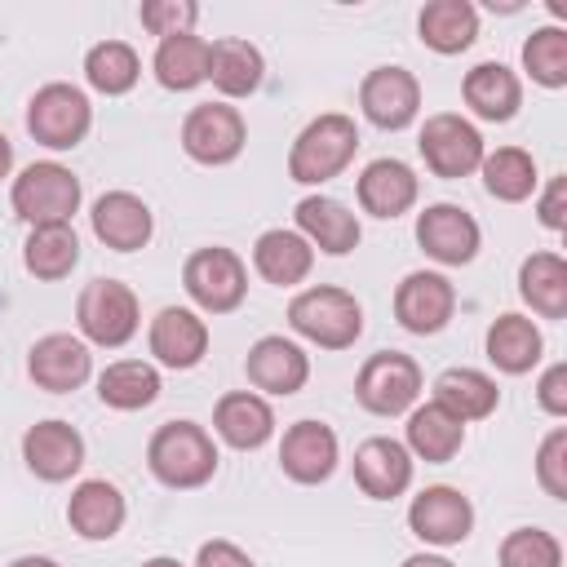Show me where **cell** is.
Wrapping results in <instances>:
<instances>
[{
    "label": "cell",
    "mask_w": 567,
    "mask_h": 567,
    "mask_svg": "<svg viewBox=\"0 0 567 567\" xmlns=\"http://www.w3.org/2000/svg\"><path fill=\"white\" fill-rule=\"evenodd\" d=\"M146 465L164 487H204L217 474L213 434L195 421H168L151 434Z\"/></svg>",
    "instance_id": "1"
},
{
    "label": "cell",
    "mask_w": 567,
    "mask_h": 567,
    "mask_svg": "<svg viewBox=\"0 0 567 567\" xmlns=\"http://www.w3.org/2000/svg\"><path fill=\"white\" fill-rule=\"evenodd\" d=\"M354 151H359V128H354V120L341 115V111H328V115L310 120V124L297 133V142H292V151H288V177L301 182V186H319V182L337 177V173L354 159Z\"/></svg>",
    "instance_id": "2"
},
{
    "label": "cell",
    "mask_w": 567,
    "mask_h": 567,
    "mask_svg": "<svg viewBox=\"0 0 567 567\" xmlns=\"http://www.w3.org/2000/svg\"><path fill=\"white\" fill-rule=\"evenodd\" d=\"M288 323L323 350H346L363 332V306L354 301V292L319 284V288H306L288 301Z\"/></svg>",
    "instance_id": "3"
},
{
    "label": "cell",
    "mask_w": 567,
    "mask_h": 567,
    "mask_svg": "<svg viewBox=\"0 0 567 567\" xmlns=\"http://www.w3.org/2000/svg\"><path fill=\"white\" fill-rule=\"evenodd\" d=\"M9 199H13V213L27 226H62L80 208V177L66 164L40 159V164H27L13 177V195Z\"/></svg>",
    "instance_id": "4"
},
{
    "label": "cell",
    "mask_w": 567,
    "mask_h": 567,
    "mask_svg": "<svg viewBox=\"0 0 567 567\" xmlns=\"http://www.w3.org/2000/svg\"><path fill=\"white\" fill-rule=\"evenodd\" d=\"M182 284L190 301L208 315H230L248 292V266L230 248H199L182 266Z\"/></svg>",
    "instance_id": "5"
},
{
    "label": "cell",
    "mask_w": 567,
    "mask_h": 567,
    "mask_svg": "<svg viewBox=\"0 0 567 567\" xmlns=\"http://www.w3.org/2000/svg\"><path fill=\"white\" fill-rule=\"evenodd\" d=\"M75 319L93 346L115 350L137 332V292L120 279H93L75 301Z\"/></svg>",
    "instance_id": "6"
},
{
    "label": "cell",
    "mask_w": 567,
    "mask_h": 567,
    "mask_svg": "<svg viewBox=\"0 0 567 567\" xmlns=\"http://www.w3.org/2000/svg\"><path fill=\"white\" fill-rule=\"evenodd\" d=\"M89 124H93V106H89V97L75 84H44L31 97V106H27L31 137L44 142V146H53V151L80 146L84 133H89Z\"/></svg>",
    "instance_id": "7"
},
{
    "label": "cell",
    "mask_w": 567,
    "mask_h": 567,
    "mask_svg": "<svg viewBox=\"0 0 567 567\" xmlns=\"http://www.w3.org/2000/svg\"><path fill=\"white\" fill-rule=\"evenodd\" d=\"M354 394L368 412L377 416H399L416 403L421 394V368L412 354H399V350H381L372 354L363 368H359V381H354Z\"/></svg>",
    "instance_id": "8"
},
{
    "label": "cell",
    "mask_w": 567,
    "mask_h": 567,
    "mask_svg": "<svg viewBox=\"0 0 567 567\" xmlns=\"http://www.w3.org/2000/svg\"><path fill=\"white\" fill-rule=\"evenodd\" d=\"M421 155H425V168L434 177H470L478 164H483V133L461 120V115H430L421 137H416Z\"/></svg>",
    "instance_id": "9"
},
{
    "label": "cell",
    "mask_w": 567,
    "mask_h": 567,
    "mask_svg": "<svg viewBox=\"0 0 567 567\" xmlns=\"http://www.w3.org/2000/svg\"><path fill=\"white\" fill-rule=\"evenodd\" d=\"M248 142L244 115L226 102H199L182 124V146L199 164H230Z\"/></svg>",
    "instance_id": "10"
},
{
    "label": "cell",
    "mask_w": 567,
    "mask_h": 567,
    "mask_svg": "<svg viewBox=\"0 0 567 567\" xmlns=\"http://www.w3.org/2000/svg\"><path fill=\"white\" fill-rule=\"evenodd\" d=\"M359 106L377 128H408L421 111V84L403 66H377L359 84Z\"/></svg>",
    "instance_id": "11"
},
{
    "label": "cell",
    "mask_w": 567,
    "mask_h": 567,
    "mask_svg": "<svg viewBox=\"0 0 567 567\" xmlns=\"http://www.w3.org/2000/svg\"><path fill=\"white\" fill-rule=\"evenodd\" d=\"M408 527L425 545H461L474 527V505L456 487H425L408 505Z\"/></svg>",
    "instance_id": "12"
},
{
    "label": "cell",
    "mask_w": 567,
    "mask_h": 567,
    "mask_svg": "<svg viewBox=\"0 0 567 567\" xmlns=\"http://www.w3.org/2000/svg\"><path fill=\"white\" fill-rule=\"evenodd\" d=\"M456 310V288L439 275V270H412L399 288H394V315L408 332L430 337L439 332Z\"/></svg>",
    "instance_id": "13"
},
{
    "label": "cell",
    "mask_w": 567,
    "mask_h": 567,
    "mask_svg": "<svg viewBox=\"0 0 567 567\" xmlns=\"http://www.w3.org/2000/svg\"><path fill=\"white\" fill-rule=\"evenodd\" d=\"M27 372L40 390L49 394H66V390H80L93 372V354L80 337L71 332H49L31 346V359H27Z\"/></svg>",
    "instance_id": "14"
},
{
    "label": "cell",
    "mask_w": 567,
    "mask_h": 567,
    "mask_svg": "<svg viewBox=\"0 0 567 567\" xmlns=\"http://www.w3.org/2000/svg\"><path fill=\"white\" fill-rule=\"evenodd\" d=\"M22 461L35 478L44 483H62L84 465V439L75 425L66 421H35L22 434Z\"/></svg>",
    "instance_id": "15"
},
{
    "label": "cell",
    "mask_w": 567,
    "mask_h": 567,
    "mask_svg": "<svg viewBox=\"0 0 567 567\" xmlns=\"http://www.w3.org/2000/svg\"><path fill=\"white\" fill-rule=\"evenodd\" d=\"M416 244L443 266H465L478 252V221L456 204H430L416 217Z\"/></svg>",
    "instance_id": "16"
},
{
    "label": "cell",
    "mask_w": 567,
    "mask_h": 567,
    "mask_svg": "<svg viewBox=\"0 0 567 567\" xmlns=\"http://www.w3.org/2000/svg\"><path fill=\"white\" fill-rule=\"evenodd\" d=\"M354 483L363 487V496L372 501H390L399 492H408L412 483V452L399 439H363L354 452Z\"/></svg>",
    "instance_id": "17"
},
{
    "label": "cell",
    "mask_w": 567,
    "mask_h": 567,
    "mask_svg": "<svg viewBox=\"0 0 567 567\" xmlns=\"http://www.w3.org/2000/svg\"><path fill=\"white\" fill-rule=\"evenodd\" d=\"M93 235L115 248V252H133V248H146L151 230H155V217L146 208V199H137L133 190H106L97 204H93Z\"/></svg>",
    "instance_id": "18"
},
{
    "label": "cell",
    "mask_w": 567,
    "mask_h": 567,
    "mask_svg": "<svg viewBox=\"0 0 567 567\" xmlns=\"http://www.w3.org/2000/svg\"><path fill=\"white\" fill-rule=\"evenodd\" d=\"M244 372H248V381H252L257 390H266V394H297V390L306 385V377H310V359H306V350H301L297 341H288V337H261V341L248 350Z\"/></svg>",
    "instance_id": "19"
},
{
    "label": "cell",
    "mask_w": 567,
    "mask_h": 567,
    "mask_svg": "<svg viewBox=\"0 0 567 567\" xmlns=\"http://www.w3.org/2000/svg\"><path fill=\"white\" fill-rule=\"evenodd\" d=\"M208 350V323L186 306H164L151 319V354L164 368H195Z\"/></svg>",
    "instance_id": "20"
},
{
    "label": "cell",
    "mask_w": 567,
    "mask_h": 567,
    "mask_svg": "<svg viewBox=\"0 0 567 567\" xmlns=\"http://www.w3.org/2000/svg\"><path fill=\"white\" fill-rule=\"evenodd\" d=\"M279 465L297 483H323L337 470V434L323 421L288 425V434L279 443Z\"/></svg>",
    "instance_id": "21"
},
{
    "label": "cell",
    "mask_w": 567,
    "mask_h": 567,
    "mask_svg": "<svg viewBox=\"0 0 567 567\" xmlns=\"http://www.w3.org/2000/svg\"><path fill=\"white\" fill-rule=\"evenodd\" d=\"M124 514H128V505H124L120 487L106 478H84L66 501V523L84 540H111L124 527Z\"/></svg>",
    "instance_id": "22"
},
{
    "label": "cell",
    "mask_w": 567,
    "mask_h": 567,
    "mask_svg": "<svg viewBox=\"0 0 567 567\" xmlns=\"http://www.w3.org/2000/svg\"><path fill=\"white\" fill-rule=\"evenodd\" d=\"M297 235L310 248H323V252L341 257V252H350L359 244L363 230H359V217L346 204H337L328 195H306L297 204Z\"/></svg>",
    "instance_id": "23"
},
{
    "label": "cell",
    "mask_w": 567,
    "mask_h": 567,
    "mask_svg": "<svg viewBox=\"0 0 567 567\" xmlns=\"http://www.w3.org/2000/svg\"><path fill=\"white\" fill-rule=\"evenodd\" d=\"M461 93L478 120H496V124L514 120V111L523 106V84L505 62H478L474 71H465Z\"/></svg>",
    "instance_id": "24"
},
{
    "label": "cell",
    "mask_w": 567,
    "mask_h": 567,
    "mask_svg": "<svg viewBox=\"0 0 567 567\" xmlns=\"http://www.w3.org/2000/svg\"><path fill=\"white\" fill-rule=\"evenodd\" d=\"M359 204L372 217H399L416 204V173L403 159H372L359 173Z\"/></svg>",
    "instance_id": "25"
},
{
    "label": "cell",
    "mask_w": 567,
    "mask_h": 567,
    "mask_svg": "<svg viewBox=\"0 0 567 567\" xmlns=\"http://www.w3.org/2000/svg\"><path fill=\"white\" fill-rule=\"evenodd\" d=\"M213 425H217V434H221L230 447L248 452V447H261V443L275 434V412H270V403H266L261 394L235 390V394H221V399H217Z\"/></svg>",
    "instance_id": "26"
},
{
    "label": "cell",
    "mask_w": 567,
    "mask_h": 567,
    "mask_svg": "<svg viewBox=\"0 0 567 567\" xmlns=\"http://www.w3.org/2000/svg\"><path fill=\"white\" fill-rule=\"evenodd\" d=\"M252 266H257V275H261L266 284L288 288V284H301V279L310 275L315 248H310L297 230L275 226V230H261V235H257V244H252Z\"/></svg>",
    "instance_id": "27"
},
{
    "label": "cell",
    "mask_w": 567,
    "mask_h": 567,
    "mask_svg": "<svg viewBox=\"0 0 567 567\" xmlns=\"http://www.w3.org/2000/svg\"><path fill=\"white\" fill-rule=\"evenodd\" d=\"M261 71H266V62H261V53L248 40L221 35V40L208 44V80H213V89L221 97H248V93H257Z\"/></svg>",
    "instance_id": "28"
},
{
    "label": "cell",
    "mask_w": 567,
    "mask_h": 567,
    "mask_svg": "<svg viewBox=\"0 0 567 567\" xmlns=\"http://www.w3.org/2000/svg\"><path fill=\"white\" fill-rule=\"evenodd\" d=\"M461 443H465V421H456L443 403H421L412 416H408V452L412 456H421V461H452L456 452H461Z\"/></svg>",
    "instance_id": "29"
},
{
    "label": "cell",
    "mask_w": 567,
    "mask_h": 567,
    "mask_svg": "<svg viewBox=\"0 0 567 567\" xmlns=\"http://www.w3.org/2000/svg\"><path fill=\"white\" fill-rule=\"evenodd\" d=\"M416 31L434 53H461L478 35V9L470 0H430L416 18Z\"/></svg>",
    "instance_id": "30"
},
{
    "label": "cell",
    "mask_w": 567,
    "mask_h": 567,
    "mask_svg": "<svg viewBox=\"0 0 567 567\" xmlns=\"http://www.w3.org/2000/svg\"><path fill=\"white\" fill-rule=\"evenodd\" d=\"M434 403H443L456 421H483L496 412L501 403V390L487 372L478 368H447L439 381H434Z\"/></svg>",
    "instance_id": "31"
},
{
    "label": "cell",
    "mask_w": 567,
    "mask_h": 567,
    "mask_svg": "<svg viewBox=\"0 0 567 567\" xmlns=\"http://www.w3.org/2000/svg\"><path fill=\"white\" fill-rule=\"evenodd\" d=\"M518 292L536 315L563 319L567 315V261L558 252H532L518 266Z\"/></svg>",
    "instance_id": "32"
},
{
    "label": "cell",
    "mask_w": 567,
    "mask_h": 567,
    "mask_svg": "<svg viewBox=\"0 0 567 567\" xmlns=\"http://www.w3.org/2000/svg\"><path fill=\"white\" fill-rule=\"evenodd\" d=\"M151 66H155V80H159L164 89L186 93V89H195V84L208 80V40L195 35V31L168 35V40H159Z\"/></svg>",
    "instance_id": "33"
},
{
    "label": "cell",
    "mask_w": 567,
    "mask_h": 567,
    "mask_svg": "<svg viewBox=\"0 0 567 567\" xmlns=\"http://www.w3.org/2000/svg\"><path fill=\"white\" fill-rule=\"evenodd\" d=\"M540 328L527 319V315H501L492 328H487V359L518 377V372H532L536 359H540Z\"/></svg>",
    "instance_id": "34"
},
{
    "label": "cell",
    "mask_w": 567,
    "mask_h": 567,
    "mask_svg": "<svg viewBox=\"0 0 567 567\" xmlns=\"http://www.w3.org/2000/svg\"><path fill=\"white\" fill-rule=\"evenodd\" d=\"M22 261L35 279H66L80 261V239L71 230V221L62 226H31L27 244H22Z\"/></svg>",
    "instance_id": "35"
},
{
    "label": "cell",
    "mask_w": 567,
    "mask_h": 567,
    "mask_svg": "<svg viewBox=\"0 0 567 567\" xmlns=\"http://www.w3.org/2000/svg\"><path fill=\"white\" fill-rule=\"evenodd\" d=\"M97 399L115 412H137L159 399V372L142 359H120L97 377Z\"/></svg>",
    "instance_id": "36"
},
{
    "label": "cell",
    "mask_w": 567,
    "mask_h": 567,
    "mask_svg": "<svg viewBox=\"0 0 567 567\" xmlns=\"http://www.w3.org/2000/svg\"><path fill=\"white\" fill-rule=\"evenodd\" d=\"M478 168H483L487 195H496L505 204H518L536 190V159L523 146H496L492 155H483Z\"/></svg>",
    "instance_id": "37"
},
{
    "label": "cell",
    "mask_w": 567,
    "mask_h": 567,
    "mask_svg": "<svg viewBox=\"0 0 567 567\" xmlns=\"http://www.w3.org/2000/svg\"><path fill=\"white\" fill-rule=\"evenodd\" d=\"M84 75H89V84H93L97 93L120 97V93H128V89L137 84L142 62H137L133 44H124V40H102V44H93V49L84 53Z\"/></svg>",
    "instance_id": "38"
},
{
    "label": "cell",
    "mask_w": 567,
    "mask_h": 567,
    "mask_svg": "<svg viewBox=\"0 0 567 567\" xmlns=\"http://www.w3.org/2000/svg\"><path fill=\"white\" fill-rule=\"evenodd\" d=\"M523 66L536 84L563 89L567 84V31L563 27H540L523 44Z\"/></svg>",
    "instance_id": "39"
},
{
    "label": "cell",
    "mask_w": 567,
    "mask_h": 567,
    "mask_svg": "<svg viewBox=\"0 0 567 567\" xmlns=\"http://www.w3.org/2000/svg\"><path fill=\"white\" fill-rule=\"evenodd\" d=\"M501 567H563V545L540 527H518L501 540Z\"/></svg>",
    "instance_id": "40"
},
{
    "label": "cell",
    "mask_w": 567,
    "mask_h": 567,
    "mask_svg": "<svg viewBox=\"0 0 567 567\" xmlns=\"http://www.w3.org/2000/svg\"><path fill=\"white\" fill-rule=\"evenodd\" d=\"M137 18H142V27H146L151 35L168 40V35H186V31L195 27L199 9H195L190 0H146V4L137 9Z\"/></svg>",
    "instance_id": "41"
},
{
    "label": "cell",
    "mask_w": 567,
    "mask_h": 567,
    "mask_svg": "<svg viewBox=\"0 0 567 567\" xmlns=\"http://www.w3.org/2000/svg\"><path fill=\"white\" fill-rule=\"evenodd\" d=\"M536 478L554 501H567V430L545 434V443L536 452Z\"/></svg>",
    "instance_id": "42"
},
{
    "label": "cell",
    "mask_w": 567,
    "mask_h": 567,
    "mask_svg": "<svg viewBox=\"0 0 567 567\" xmlns=\"http://www.w3.org/2000/svg\"><path fill=\"white\" fill-rule=\"evenodd\" d=\"M536 399H540V408H545L549 416H567V363L545 368V377H540V385H536Z\"/></svg>",
    "instance_id": "43"
},
{
    "label": "cell",
    "mask_w": 567,
    "mask_h": 567,
    "mask_svg": "<svg viewBox=\"0 0 567 567\" xmlns=\"http://www.w3.org/2000/svg\"><path fill=\"white\" fill-rule=\"evenodd\" d=\"M536 213H540V226H549V230H563L567 226V177H554L545 186Z\"/></svg>",
    "instance_id": "44"
},
{
    "label": "cell",
    "mask_w": 567,
    "mask_h": 567,
    "mask_svg": "<svg viewBox=\"0 0 567 567\" xmlns=\"http://www.w3.org/2000/svg\"><path fill=\"white\" fill-rule=\"evenodd\" d=\"M195 567H257V563L239 545H230V540H204Z\"/></svg>",
    "instance_id": "45"
},
{
    "label": "cell",
    "mask_w": 567,
    "mask_h": 567,
    "mask_svg": "<svg viewBox=\"0 0 567 567\" xmlns=\"http://www.w3.org/2000/svg\"><path fill=\"white\" fill-rule=\"evenodd\" d=\"M403 567H452V563L439 554H412V558H403Z\"/></svg>",
    "instance_id": "46"
},
{
    "label": "cell",
    "mask_w": 567,
    "mask_h": 567,
    "mask_svg": "<svg viewBox=\"0 0 567 567\" xmlns=\"http://www.w3.org/2000/svg\"><path fill=\"white\" fill-rule=\"evenodd\" d=\"M9 168H13V146H9V137L0 133V177H9Z\"/></svg>",
    "instance_id": "47"
},
{
    "label": "cell",
    "mask_w": 567,
    "mask_h": 567,
    "mask_svg": "<svg viewBox=\"0 0 567 567\" xmlns=\"http://www.w3.org/2000/svg\"><path fill=\"white\" fill-rule=\"evenodd\" d=\"M9 567H58L53 558H44V554H27V558H13Z\"/></svg>",
    "instance_id": "48"
},
{
    "label": "cell",
    "mask_w": 567,
    "mask_h": 567,
    "mask_svg": "<svg viewBox=\"0 0 567 567\" xmlns=\"http://www.w3.org/2000/svg\"><path fill=\"white\" fill-rule=\"evenodd\" d=\"M142 567H182V563H177V558H164V554H159V558H146Z\"/></svg>",
    "instance_id": "49"
}]
</instances>
